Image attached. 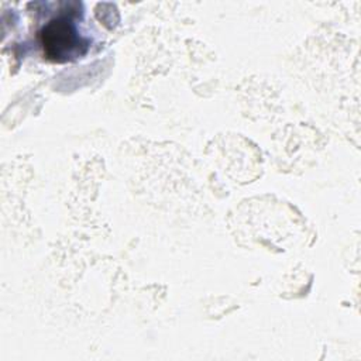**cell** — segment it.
Wrapping results in <instances>:
<instances>
[{
    "instance_id": "obj_1",
    "label": "cell",
    "mask_w": 361,
    "mask_h": 361,
    "mask_svg": "<svg viewBox=\"0 0 361 361\" xmlns=\"http://www.w3.org/2000/svg\"><path fill=\"white\" fill-rule=\"evenodd\" d=\"M44 55L54 62H65L86 52L87 39L79 34L72 18L59 16L49 20L39 31Z\"/></svg>"
}]
</instances>
